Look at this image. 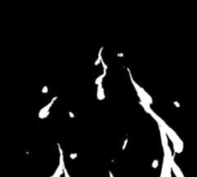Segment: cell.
<instances>
[{
	"mask_svg": "<svg viewBox=\"0 0 197 177\" xmlns=\"http://www.w3.org/2000/svg\"><path fill=\"white\" fill-rule=\"evenodd\" d=\"M117 56H118V57H123V54H122V53H118Z\"/></svg>",
	"mask_w": 197,
	"mask_h": 177,
	"instance_id": "7c38bea8",
	"label": "cell"
},
{
	"mask_svg": "<svg viewBox=\"0 0 197 177\" xmlns=\"http://www.w3.org/2000/svg\"><path fill=\"white\" fill-rule=\"evenodd\" d=\"M174 105H175L176 107H178V108L180 107V104H179V102H176V101H174Z\"/></svg>",
	"mask_w": 197,
	"mask_h": 177,
	"instance_id": "30bf717a",
	"label": "cell"
},
{
	"mask_svg": "<svg viewBox=\"0 0 197 177\" xmlns=\"http://www.w3.org/2000/svg\"><path fill=\"white\" fill-rule=\"evenodd\" d=\"M127 143H128V140H125L124 141V144H123V146H122V149H125V147H126V145H127Z\"/></svg>",
	"mask_w": 197,
	"mask_h": 177,
	"instance_id": "ba28073f",
	"label": "cell"
},
{
	"mask_svg": "<svg viewBox=\"0 0 197 177\" xmlns=\"http://www.w3.org/2000/svg\"><path fill=\"white\" fill-rule=\"evenodd\" d=\"M97 99L98 100H103L105 98V94H104V89L102 88V83H100L99 85H97Z\"/></svg>",
	"mask_w": 197,
	"mask_h": 177,
	"instance_id": "3957f363",
	"label": "cell"
},
{
	"mask_svg": "<svg viewBox=\"0 0 197 177\" xmlns=\"http://www.w3.org/2000/svg\"><path fill=\"white\" fill-rule=\"evenodd\" d=\"M105 76H106V71H104L103 74H101L100 76H98V77L96 78V80H95V84H96V85H99L100 83H102L103 78H104Z\"/></svg>",
	"mask_w": 197,
	"mask_h": 177,
	"instance_id": "277c9868",
	"label": "cell"
},
{
	"mask_svg": "<svg viewBox=\"0 0 197 177\" xmlns=\"http://www.w3.org/2000/svg\"><path fill=\"white\" fill-rule=\"evenodd\" d=\"M68 114H69V116H70L71 118H74V115H73V114L71 113V112H69V113H68Z\"/></svg>",
	"mask_w": 197,
	"mask_h": 177,
	"instance_id": "8fae6325",
	"label": "cell"
},
{
	"mask_svg": "<svg viewBox=\"0 0 197 177\" xmlns=\"http://www.w3.org/2000/svg\"><path fill=\"white\" fill-rule=\"evenodd\" d=\"M109 174H110V177H113V173H112V171H110V172H109Z\"/></svg>",
	"mask_w": 197,
	"mask_h": 177,
	"instance_id": "4fadbf2b",
	"label": "cell"
},
{
	"mask_svg": "<svg viewBox=\"0 0 197 177\" xmlns=\"http://www.w3.org/2000/svg\"><path fill=\"white\" fill-rule=\"evenodd\" d=\"M56 99H57V96L54 97V98H53V99H52V100L50 101V103H48V104L46 105L45 107H43V108H42V109H41V110L39 111V118H43V116L45 115V113H46V112H48V111H49L50 107H51V106L53 105V103H54V101H55Z\"/></svg>",
	"mask_w": 197,
	"mask_h": 177,
	"instance_id": "7a4b0ae2",
	"label": "cell"
},
{
	"mask_svg": "<svg viewBox=\"0 0 197 177\" xmlns=\"http://www.w3.org/2000/svg\"><path fill=\"white\" fill-rule=\"evenodd\" d=\"M159 129H160V133H161V138H162V143H163V147H164V150H166L168 146V144H167V137H166V133L165 131L164 127L162 126V124H159Z\"/></svg>",
	"mask_w": 197,
	"mask_h": 177,
	"instance_id": "6da1fadb",
	"label": "cell"
},
{
	"mask_svg": "<svg viewBox=\"0 0 197 177\" xmlns=\"http://www.w3.org/2000/svg\"><path fill=\"white\" fill-rule=\"evenodd\" d=\"M41 91H42V93H46V92L48 91V88L46 87V86H44V87L42 88V90H41Z\"/></svg>",
	"mask_w": 197,
	"mask_h": 177,
	"instance_id": "52a82bcc",
	"label": "cell"
},
{
	"mask_svg": "<svg viewBox=\"0 0 197 177\" xmlns=\"http://www.w3.org/2000/svg\"><path fill=\"white\" fill-rule=\"evenodd\" d=\"M158 165H159V161H158V160H155V161L152 163V167H153L154 169H156V168H157Z\"/></svg>",
	"mask_w": 197,
	"mask_h": 177,
	"instance_id": "5b68a950",
	"label": "cell"
},
{
	"mask_svg": "<svg viewBox=\"0 0 197 177\" xmlns=\"http://www.w3.org/2000/svg\"><path fill=\"white\" fill-rule=\"evenodd\" d=\"M76 157H77V154H76V153H72V154L70 155V158H71V159H75Z\"/></svg>",
	"mask_w": 197,
	"mask_h": 177,
	"instance_id": "9c48e42d",
	"label": "cell"
},
{
	"mask_svg": "<svg viewBox=\"0 0 197 177\" xmlns=\"http://www.w3.org/2000/svg\"><path fill=\"white\" fill-rule=\"evenodd\" d=\"M63 174H64V177H70L69 176V174H68V172H67V170L65 168H63Z\"/></svg>",
	"mask_w": 197,
	"mask_h": 177,
	"instance_id": "8992f818",
	"label": "cell"
}]
</instances>
